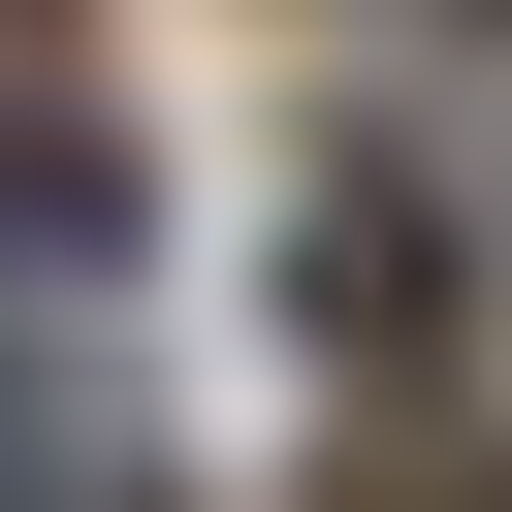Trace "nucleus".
I'll return each mask as SVG.
<instances>
[{
    "instance_id": "obj_1",
    "label": "nucleus",
    "mask_w": 512,
    "mask_h": 512,
    "mask_svg": "<svg viewBox=\"0 0 512 512\" xmlns=\"http://www.w3.org/2000/svg\"><path fill=\"white\" fill-rule=\"evenodd\" d=\"M448 320V192L416 160H320V352H416Z\"/></svg>"
},
{
    "instance_id": "obj_2",
    "label": "nucleus",
    "mask_w": 512,
    "mask_h": 512,
    "mask_svg": "<svg viewBox=\"0 0 512 512\" xmlns=\"http://www.w3.org/2000/svg\"><path fill=\"white\" fill-rule=\"evenodd\" d=\"M320 512H512V416H352V480Z\"/></svg>"
},
{
    "instance_id": "obj_3",
    "label": "nucleus",
    "mask_w": 512,
    "mask_h": 512,
    "mask_svg": "<svg viewBox=\"0 0 512 512\" xmlns=\"http://www.w3.org/2000/svg\"><path fill=\"white\" fill-rule=\"evenodd\" d=\"M0 224H32V256H128V160H96L64 96H32V128H0Z\"/></svg>"
},
{
    "instance_id": "obj_4",
    "label": "nucleus",
    "mask_w": 512,
    "mask_h": 512,
    "mask_svg": "<svg viewBox=\"0 0 512 512\" xmlns=\"http://www.w3.org/2000/svg\"><path fill=\"white\" fill-rule=\"evenodd\" d=\"M32 512H160V480H32Z\"/></svg>"
},
{
    "instance_id": "obj_5",
    "label": "nucleus",
    "mask_w": 512,
    "mask_h": 512,
    "mask_svg": "<svg viewBox=\"0 0 512 512\" xmlns=\"http://www.w3.org/2000/svg\"><path fill=\"white\" fill-rule=\"evenodd\" d=\"M0 32H32V0H0Z\"/></svg>"
},
{
    "instance_id": "obj_6",
    "label": "nucleus",
    "mask_w": 512,
    "mask_h": 512,
    "mask_svg": "<svg viewBox=\"0 0 512 512\" xmlns=\"http://www.w3.org/2000/svg\"><path fill=\"white\" fill-rule=\"evenodd\" d=\"M480 32H512V0H480Z\"/></svg>"
}]
</instances>
